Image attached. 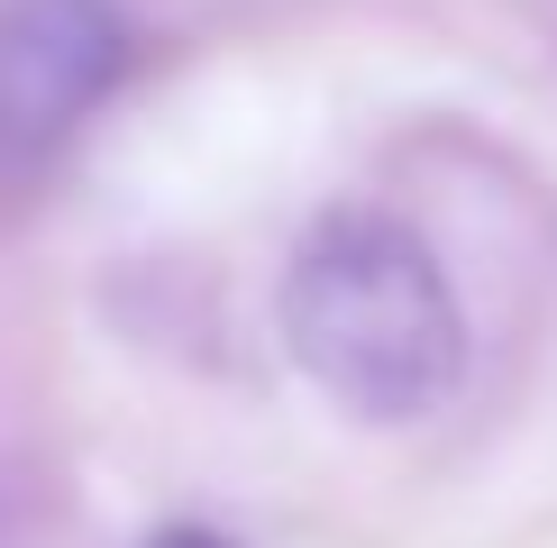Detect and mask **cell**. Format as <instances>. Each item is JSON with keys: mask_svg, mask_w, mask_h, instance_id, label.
I'll use <instances>...</instances> for the list:
<instances>
[{"mask_svg": "<svg viewBox=\"0 0 557 548\" xmlns=\"http://www.w3.org/2000/svg\"><path fill=\"white\" fill-rule=\"evenodd\" d=\"M284 348L338 411L421 421L467 375V311L430 238L393 211H330L284 265Z\"/></svg>", "mask_w": 557, "mask_h": 548, "instance_id": "1", "label": "cell"}, {"mask_svg": "<svg viewBox=\"0 0 557 548\" xmlns=\"http://www.w3.org/2000/svg\"><path fill=\"white\" fill-rule=\"evenodd\" d=\"M120 0H0V174H37L128 74Z\"/></svg>", "mask_w": 557, "mask_h": 548, "instance_id": "2", "label": "cell"}, {"mask_svg": "<svg viewBox=\"0 0 557 548\" xmlns=\"http://www.w3.org/2000/svg\"><path fill=\"white\" fill-rule=\"evenodd\" d=\"M137 548H238L228 531H201V521H165V531H147Z\"/></svg>", "mask_w": 557, "mask_h": 548, "instance_id": "3", "label": "cell"}]
</instances>
